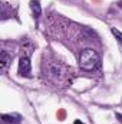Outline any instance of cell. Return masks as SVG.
I'll return each mask as SVG.
<instances>
[{
	"label": "cell",
	"mask_w": 122,
	"mask_h": 124,
	"mask_svg": "<svg viewBox=\"0 0 122 124\" xmlns=\"http://www.w3.org/2000/svg\"><path fill=\"white\" fill-rule=\"evenodd\" d=\"M66 68L65 65H62L61 62L56 61H45L43 62V74L50 79L53 81L55 84H59L62 82L65 78H66Z\"/></svg>",
	"instance_id": "6da1fadb"
},
{
	"label": "cell",
	"mask_w": 122,
	"mask_h": 124,
	"mask_svg": "<svg viewBox=\"0 0 122 124\" xmlns=\"http://www.w3.org/2000/svg\"><path fill=\"white\" fill-rule=\"evenodd\" d=\"M101 65V58L95 49L86 48L79 55V66L85 71H93Z\"/></svg>",
	"instance_id": "7a4b0ae2"
},
{
	"label": "cell",
	"mask_w": 122,
	"mask_h": 124,
	"mask_svg": "<svg viewBox=\"0 0 122 124\" xmlns=\"http://www.w3.org/2000/svg\"><path fill=\"white\" fill-rule=\"evenodd\" d=\"M17 72L22 77H32V63H30V58L27 55L20 56L19 59V66H17Z\"/></svg>",
	"instance_id": "3957f363"
},
{
	"label": "cell",
	"mask_w": 122,
	"mask_h": 124,
	"mask_svg": "<svg viewBox=\"0 0 122 124\" xmlns=\"http://www.w3.org/2000/svg\"><path fill=\"white\" fill-rule=\"evenodd\" d=\"M10 62H12V56L9 55V52L7 51H1V54H0V69H1V72L7 71Z\"/></svg>",
	"instance_id": "277c9868"
},
{
	"label": "cell",
	"mask_w": 122,
	"mask_h": 124,
	"mask_svg": "<svg viewBox=\"0 0 122 124\" xmlns=\"http://www.w3.org/2000/svg\"><path fill=\"white\" fill-rule=\"evenodd\" d=\"M1 118H3L4 123H9V124H19L20 120H22V117L19 114H3Z\"/></svg>",
	"instance_id": "5b68a950"
},
{
	"label": "cell",
	"mask_w": 122,
	"mask_h": 124,
	"mask_svg": "<svg viewBox=\"0 0 122 124\" xmlns=\"http://www.w3.org/2000/svg\"><path fill=\"white\" fill-rule=\"evenodd\" d=\"M30 9L34 15V17H39L42 15V7H40V3L37 0H32L30 1Z\"/></svg>",
	"instance_id": "8992f818"
},
{
	"label": "cell",
	"mask_w": 122,
	"mask_h": 124,
	"mask_svg": "<svg viewBox=\"0 0 122 124\" xmlns=\"http://www.w3.org/2000/svg\"><path fill=\"white\" fill-rule=\"evenodd\" d=\"M12 16V7L7 3H1V20H6Z\"/></svg>",
	"instance_id": "52a82bcc"
},
{
	"label": "cell",
	"mask_w": 122,
	"mask_h": 124,
	"mask_svg": "<svg viewBox=\"0 0 122 124\" xmlns=\"http://www.w3.org/2000/svg\"><path fill=\"white\" fill-rule=\"evenodd\" d=\"M111 32H112V35L115 36V39H118V42L122 45V32L118 31L116 28H111Z\"/></svg>",
	"instance_id": "ba28073f"
},
{
	"label": "cell",
	"mask_w": 122,
	"mask_h": 124,
	"mask_svg": "<svg viewBox=\"0 0 122 124\" xmlns=\"http://www.w3.org/2000/svg\"><path fill=\"white\" fill-rule=\"evenodd\" d=\"M116 118H118V120H119V121L122 123V114H119V113H116Z\"/></svg>",
	"instance_id": "9c48e42d"
},
{
	"label": "cell",
	"mask_w": 122,
	"mask_h": 124,
	"mask_svg": "<svg viewBox=\"0 0 122 124\" xmlns=\"http://www.w3.org/2000/svg\"><path fill=\"white\" fill-rule=\"evenodd\" d=\"M73 124H83V123H82V121H79V120H75V123H73Z\"/></svg>",
	"instance_id": "30bf717a"
},
{
	"label": "cell",
	"mask_w": 122,
	"mask_h": 124,
	"mask_svg": "<svg viewBox=\"0 0 122 124\" xmlns=\"http://www.w3.org/2000/svg\"><path fill=\"white\" fill-rule=\"evenodd\" d=\"M118 6H119V7L122 9V0H119V1H118Z\"/></svg>",
	"instance_id": "8fae6325"
}]
</instances>
